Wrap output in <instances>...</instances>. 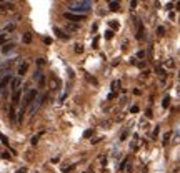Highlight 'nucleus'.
<instances>
[{"label":"nucleus","instance_id":"32","mask_svg":"<svg viewBox=\"0 0 180 173\" xmlns=\"http://www.w3.org/2000/svg\"><path fill=\"white\" fill-rule=\"evenodd\" d=\"M37 65H43V58H39V60H37Z\"/></svg>","mask_w":180,"mask_h":173},{"label":"nucleus","instance_id":"31","mask_svg":"<svg viewBox=\"0 0 180 173\" xmlns=\"http://www.w3.org/2000/svg\"><path fill=\"white\" fill-rule=\"evenodd\" d=\"M157 135H159V128H155V132H154V133H152V137L155 138V137H157Z\"/></svg>","mask_w":180,"mask_h":173},{"label":"nucleus","instance_id":"15","mask_svg":"<svg viewBox=\"0 0 180 173\" xmlns=\"http://www.w3.org/2000/svg\"><path fill=\"white\" fill-rule=\"evenodd\" d=\"M162 105H163V107H169V105H170V97H165V98H163V102H162Z\"/></svg>","mask_w":180,"mask_h":173},{"label":"nucleus","instance_id":"23","mask_svg":"<svg viewBox=\"0 0 180 173\" xmlns=\"http://www.w3.org/2000/svg\"><path fill=\"white\" fill-rule=\"evenodd\" d=\"M92 133H94V130H87V132H85V133H83V137H90V135H92Z\"/></svg>","mask_w":180,"mask_h":173},{"label":"nucleus","instance_id":"12","mask_svg":"<svg viewBox=\"0 0 180 173\" xmlns=\"http://www.w3.org/2000/svg\"><path fill=\"white\" fill-rule=\"evenodd\" d=\"M67 30H69V32H77V30H79V25H73V23H69V25H67Z\"/></svg>","mask_w":180,"mask_h":173},{"label":"nucleus","instance_id":"14","mask_svg":"<svg viewBox=\"0 0 180 173\" xmlns=\"http://www.w3.org/2000/svg\"><path fill=\"white\" fill-rule=\"evenodd\" d=\"M23 42H25V43H30V42H32V35H30L29 32H27L25 35H23Z\"/></svg>","mask_w":180,"mask_h":173},{"label":"nucleus","instance_id":"26","mask_svg":"<svg viewBox=\"0 0 180 173\" xmlns=\"http://www.w3.org/2000/svg\"><path fill=\"white\" fill-rule=\"evenodd\" d=\"M157 73H159V75H165V73H163V68H159V67H157Z\"/></svg>","mask_w":180,"mask_h":173},{"label":"nucleus","instance_id":"3","mask_svg":"<svg viewBox=\"0 0 180 173\" xmlns=\"http://www.w3.org/2000/svg\"><path fill=\"white\" fill-rule=\"evenodd\" d=\"M20 85H22V80H20V77H14V78L10 80V88H12L14 92L20 90Z\"/></svg>","mask_w":180,"mask_h":173},{"label":"nucleus","instance_id":"6","mask_svg":"<svg viewBox=\"0 0 180 173\" xmlns=\"http://www.w3.org/2000/svg\"><path fill=\"white\" fill-rule=\"evenodd\" d=\"M15 5L10 4V2H5V4H0V10H14Z\"/></svg>","mask_w":180,"mask_h":173},{"label":"nucleus","instance_id":"21","mask_svg":"<svg viewBox=\"0 0 180 173\" xmlns=\"http://www.w3.org/2000/svg\"><path fill=\"white\" fill-rule=\"evenodd\" d=\"M97 45H98V37H95V38H94V42H92V47H94V48H97Z\"/></svg>","mask_w":180,"mask_h":173},{"label":"nucleus","instance_id":"2","mask_svg":"<svg viewBox=\"0 0 180 173\" xmlns=\"http://www.w3.org/2000/svg\"><path fill=\"white\" fill-rule=\"evenodd\" d=\"M35 98H37V92L35 90H29V92H27L25 98H23V108L29 107V105H32Z\"/></svg>","mask_w":180,"mask_h":173},{"label":"nucleus","instance_id":"29","mask_svg":"<svg viewBox=\"0 0 180 173\" xmlns=\"http://www.w3.org/2000/svg\"><path fill=\"white\" fill-rule=\"evenodd\" d=\"M15 29V25H7V32H12Z\"/></svg>","mask_w":180,"mask_h":173},{"label":"nucleus","instance_id":"7","mask_svg":"<svg viewBox=\"0 0 180 173\" xmlns=\"http://www.w3.org/2000/svg\"><path fill=\"white\" fill-rule=\"evenodd\" d=\"M20 97H22V92H20V90L14 92V97H12V102H14V103H18V102H20Z\"/></svg>","mask_w":180,"mask_h":173},{"label":"nucleus","instance_id":"1","mask_svg":"<svg viewBox=\"0 0 180 173\" xmlns=\"http://www.w3.org/2000/svg\"><path fill=\"white\" fill-rule=\"evenodd\" d=\"M90 8H92V2H87V0H79V2H70L69 4V12L77 15H85Z\"/></svg>","mask_w":180,"mask_h":173},{"label":"nucleus","instance_id":"5","mask_svg":"<svg viewBox=\"0 0 180 173\" xmlns=\"http://www.w3.org/2000/svg\"><path fill=\"white\" fill-rule=\"evenodd\" d=\"M10 80H12L10 75H5L4 78L0 80V90H5V88H7V85L10 83Z\"/></svg>","mask_w":180,"mask_h":173},{"label":"nucleus","instance_id":"13","mask_svg":"<svg viewBox=\"0 0 180 173\" xmlns=\"http://www.w3.org/2000/svg\"><path fill=\"white\" fill-rule=\"evenodd\" d=\"M55 32L58 33V37H60V38H65V40L69 38V35H67V33H64V32H62L60 29H55Z\"/></svg>","mask_w":180,"mask_h":173},{"label":"nucleus","instance_id":"8","mask_svg":"<svg viewBox=\"0 0 180 173\" xmlns=\"http://www.w3.org/2000/svg\"><path fill=\"white\" fill-rule=\"evenodd\" d=\"M108 7H110L112 12H117L120 8V4H119V2H108Z\"/></svg>","mask_w":180,"mask_h":173},{"label":"nucleus","instance_id":"17","mask_svg":"<svg viewBox=\"0 0 180 173\" xmlns=\"http://www.w3.org/2000/svg\"><path fill=\"white\" fill-rule=\"evenodd\" d=\"M110 27H112V29H119V22H115V20H110Z\"/></svg>","mask_w":180,"mask_h":173},{"label":"nucleus","instance_id":"30","mask_svg":"<svg viewBox=\"0 0 180 173\" xmlns=\"http://www.w3.org/2000/svg\"><path fill=\"white\" fill-rule=\"evenodd\" d=\"M43 42H45V43H47V45H50V43H52V38H48V37H47V38H45V40H43Z\"/></svg>","mask_w":180,"mask_h":173},{"label":"nucleus","instance_id":"19","mask_svg":"<svg viewBox=\"0 0 180 173\" xmlns=\"http://www.w3.org/2000/svg\"><path fill=\"white\" fill-rule=\"evenodd\" d=\"M112 37H113V32H112V30H107V32H105V38H112Z\"/></svg>","mask_w":180,"mask_h":173},{"label":"nucleus","instance_id":"10","mask_svg":"<svg viewBox=\"0 0 180 173\" xmlns=\"http://www.w3.org/2000/svg\"><path fill=\"white\" fill-rule=\"evenodd\" d=\"M27 68H29V65H27V63H22L20 67H18V75H25Z\"/></svg>","mask_w":180,"mask_h":173},{"label":"nucleus","instance_id":"24","mask_svg":"<svg viewBox=\"0 0 180 173\" xmlns=\"http://www.w3.org/2000/svg\"><path fill=\"white\" fill-rule=\"evenodd\" d=\"M119 86H120V82H113V83H112V88H113V90L119 88Z\"/></svg>","mask_w":180,"mask_h":173},{"label":"nucleus","instance_id":"18","mask_svg":"<svg viewBox=\"0 0 180 173\" xmlns=\"http://www.w3.org/2000/svg\"><path fill=\"white\" fill-rule=\"evenodd\" d=\"M87 80H88V82H92V83H94V85H97V78H94V77L87 75Z\"/></svg>","mask_w":180,"mask_h":173},{"label":"nucleus","instance_id":"16","mask_svg":"<svg viewBox=\"0 0 180 173\" xmlns=\"http://www.w3.org/2000/svg\"><path fill=\"white\" fill-rule=\"evenodd\" d=\"M165 33V29L163 27H157V35H163Z\"/></svg>","mask_w":180,"mask_h":173},{"label":"nucleus","instance_id":"28","mask_svg":"<svg viewBox=\"0 0 180 173\" xmlns=\"http://www.w3.org/2000/svg\"><path fill=\"white\" fill-rule=\"evenodd\" d=\"M39 137H40V135H35V137H33V140H32V143H33V145H35L37 141H39Z\"/></svg>","mask_w":180,"mask_h":173},{"label":"nucleus","instance_id":"4","mask_svg":"<svg viewBox=\"0 0 180 173\" xmlns=\"http://www.w3.org/2000/svg\"><path fill=\"white\" fill-rule=\"evenodd\" d=\"M65 18L70 20V22H80V20H83V15H77V14H70V12H67V14H65Z\"/></svg>","mask_w":180,"mask_h":173},{"label":"nucleus","instance_id":"22","mask_svg":"<svg viewBox=\"0 0 180 173\" xmlns=\"http://www.w3.org/2000/svg\"><path fill=\"white\" fill-rule=\"evenodd\" d=\"M7 38H8L7 35H0V43H5V42H7Z\"/></svg>","mask_w":180,"mask_h":173},{"label":"nucleus","instance_id":"25","mask_svg":"<svg viewBox=\"0 0 180 173\" xmlns=\"http://www.w3.org/2000/svg\"><path fill=\"white\" fill-rule=\"evenodd\" d=\"M10 120H15V112H14V108H10Z\"/></svg>","mask_w":180,"mask_h":173},{"label":"nucleus","instance_id":"20","mask_svg":"<svg viewBox=\"0 0 180 173\" xmlns=\"http://www.w3.org/2000/svg\"><path fill=\"white\" fill-rule=\"evenodd\" d=\"M75 52H77V53H82L83 47H82V45H75Z\"/></svg>","mask_w":180,"mask_h":173},{"label":"nucleus","instance_id":"27","mask_svg":"<svg viewBox=\"0 0 180 173\" xmlns=\"http://www.w3.org/2000/svg\"><path fill=\"white\" fill-rule=\"evenodd\" d=\"M4 77H5V70H4V68H0V80L4 78Z\"/></svg>","mask_w":180,"mask_h":173},{"label":"nucleus","instance_id":"11","mask_svg":"<svg viewBox=\"0 0 180 173\" xmlns=\"http://www.w3.org/2000/svg\"><path fill=\"white\" fill-rule=\"evenodd\" d=\"M12 48H14V43H5L4 48H2V52H4V53H8V52H10Z\"/></svg>","mask_w":180,"mask_h":173},{"label":"nucleus","instance_id":"33","mask_svg":"<svg viewBox=\"0 0 180 173\" xmlns=\"http://www.w3.org/2000/svg\"><path fill=\"white\" fill-rule=\"evenodd\" d=\"M25 170H27V168H20V170H18L17 173H25Z\"/></svg>","mask_w":180,"mask_h":173},{"label":"nucleus","instance_id":"9","mask_svg":"<svg viewBox=\"0 0 180 173\" xmlns=\"http://www.w3.org/2000/svg\"><path fill=\"white\" fill-rule=\"evenodd\" d=\"M137 22V20H135ZM137 25H138V33H137V38L142 40V37H144V25H142L140 22H137Z\"/></svg>","mask_w":180,"mask_h":173}]
</instances>
